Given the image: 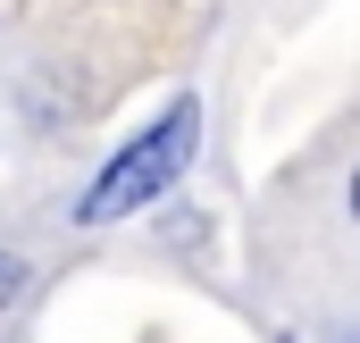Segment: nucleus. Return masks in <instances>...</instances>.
<instances>
[{"instance_id":"obj_1","label":"nucleus","mask_w":360,"mask_h":343,"mask_svg":"<svg viewBox=\"0 0 360 343\" xmlns=\"http://www.w3.org/2000/svg\"><path fill=\"white\" fill-rule=\"evenodd\" d=\"M193 143H201V101H176L160 126H143V134L84 184L76 218H84V226H109V218H134V209L168 201V184L193 168Z\"/></svg>"},{"instance_id":"obj_2","label":"nucleus","mask_w":360,"mask_h":343,"mask_svg":"<svg viewBox=\"0 0 360 343\" xmlns=\"http://www.w3.org/2000/svg\"><path fill=\"white\" fill-rule=\"evenodd\" d=\"M17 285H25V259H17V252H0V310L17 302Z\"/></svg>"},{"instance_id":"obj_3","label":"nucleus","mask_w":360,"mask_h":343,"mask_svg":"<svg viewBox=\"0 0 360 343\" xmlns=\"http://www.w3.org/2000/svg\"><path fill=\"white\" fill-rule=\"evenodd\" d=\"M352 218H360V168H352Z\"/></svg>"}]
</instances>
